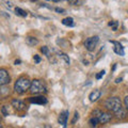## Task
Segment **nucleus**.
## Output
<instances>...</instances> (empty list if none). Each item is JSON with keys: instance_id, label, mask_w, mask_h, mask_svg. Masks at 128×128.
<instances>
[{"instance_id": "1", "label": "nucleus", "mask_w": 128, "mask_h": 128, "mask_svg": "<svg viewBox=\"0 0 128 128\" xmlns=\"http://www.w3.org/2000/svg\"><path fill=\"white\" fill-rule=\"evenodd\" d=\"M30 86H31L30 80L28 78H26V77H22L15 82L14 89L18 94H24L27 90L30 89Z\"/></svg>"}, {"instance_id": "2", "label": "nucleus", "mask_w": 128, "mask_h": 128, "mask_svg": "<svg viewBox=\"0 0 128 128\" xmlns=\"http://www.w3.org/2000/svg\"><path fill=\"white\" fill-rule=\"evenodd\" d=\"M105 106L107 109L111 110L112 112H116L120 109H122V102L120 100L118 97H111V98H108L107 100L105 102Z\"/></svg>"}, {"instance_id": "3", "label": "nucleus", "mask_w": 128, "mask_h": 128, "mask_svg": "<svg viewBox=\"0 0 128 128\" xmlns=\"http://www.w3.org/2000/svg\"><path fill=\"white\" fill-rule=\"evenodd\" d=\"M44 91H46V88L41 80H38V79L32 80L31 86H30V92L32 94H40Z\"/></svg>"}, {"instance_id": "4", "label": "nucleus", "mask_w": 128, "mask_h": 128, "mask_svg": "<svg viewBox=\"0 0 128 128\" xmlns=\"http://www.w3.org/2000/svg\"><path fill=\"white\" fill-rule=\"evenodd\" d=\"M98 42H99V38L98 36H91V38L86 40L84 46L89 51H93L95 49V47L97 46Z\"/></svg>"}, {"instance_id": "5", "label": "nucleus", "mask_w": 128, "mask_h": 128, "mask_svg": "<svg viewBox=\"0 0 128 128\" xmlns=\"http://www.w3.org/2000/svg\"><path fill=\"white\" fill-rule=\"evenodd\" d=\"M10 82V76L6 70H0V86H6Z\"/></svg>"}, {"instance_id": "6", "label": "nucleus", "mask_w": 128, "mask_h": 128, "mask_svg": "<svg viewBox=\"0 0 128 128\" xmlns=\"http://www.w3.org/2000/svg\"><path fill=\"white\" fill-rule=\"evenodd\" d=\"M67 118H68V111L64 110L61 112V114H60V116H59V123L61 124L63 127H65L67 124Z\"/></svg>"}, {"instance_id": "7", "label": "nucleus", "mask_w": 128, "mask_h": 128, "mask_svg": "<svg viewBox=\"0 0 128 128\" xmlns=\"http://www.w3.org/2000/svg\"><path fill=\"white\" fill-rule=\"evenodd\" d=\"M110 43L114 45L113 50H114L115 54H120V56H124V54H125V51H124V47H123L118 42H113V41H112V42H110Z\"/></svg>"}, {"instance_id": "8", "label": "nucleus", "mask_w": 128, "mask_h": 128, "mask_svg": "<svg viewBox=\"0 0 128 128\" xmlns=\"http://www.w3.org/2000/svg\"><path fill=\"white\" fill-rule=\"evenodd\" d=\"M98 121L100 124H106L108 122H110L111 121V114L109 113H105V112H100V114L98 115Z\"/></svg>"}, {"instance_id": "9", "label": "nucleus", "mask_w": 128, "mask_h": 128, "mask_svg": "<svg viewBox=\"0 0 128 128\" xmlns=\"http://www.w3.org/2000/svg\"><path fill=\"white\" fill-rule=\"evenodd\" d=\"M12 106H13L15 109H17V110H25L26 109V105L24 104L20 100H18V99H14L13 102H12Z\"/></svg>"}, {"instance_id": "10", "label": "nucleus", "mask_w": 128, "mask_h": 128, "mask_svg": "<svg viewBox=\"0 0 128 128\" xmlns=\"http://www.w3.org/2000/svg\"><path fill=\"white\" fill-rule=\"evenodd\" d=\"M100 95H102V92H100V91H99V90H94V91L90 94L89 98H90L91 102H96L99 97H100Z\"/></svg>"}, {"instance_id": "11", "label": "nucleus", "mask_w": 128, "mask_h": 128, "mask_svg": "<svg viewBox=\"0 0 128 128\" xmlns=\"http://www.w3.org/2000/svg\"><path fill=\"white\" fill-rule=\"evenodd\" d=\"M30 102H34V104H41V105H43V104L47 102V99L45 97H43V96H38V97H31Z\"/></svg>"}, {"instance_id": "12", "label": "nucleus", "mask_w": 128, "mask_h": 128, "mask_svg": "<svg viewBox=\"0 0 128 128\" xmlns=\"http://www.w3.org/2000/svg\"><path fill=\"white\" fill-rule=\"evenodd\" d=\"M26 43L30 46H34V45H38V40H36L33 36H27L26 38Z\"/></svg>"}, {"instance_id": "13", "label": "nucleus", "mask_w": 128, "mask_h": 128, "mask_svg": "<svg viewBox=\"0 0 128 128\" xmlns=\"http://www.w3.org/2000/svg\"><path fill=\"white\" fill-rule=\"evenodd\" d=\"M62 24L64 26H68V27H74L75 26V22H74V19L72 17H66L62 20Z\"/></svg>"}, {"instance_id": "14", "label": "nucleus", "mask_w": 128, "mask_h": 128, "mask_svg": "<svg viewBox=\"0 0 128 128\" xmlns=\"http://www.w3.org/2000/svg\"><path fill=\"white\" fill-rule=\"evenodd\" d=\"M58 57H59L60 59H62L63 62L65 63V64H67V65L70 64V58H68V56H67V54H62V52H59V54H58Z\"/></svg>"}, {"instance_id": "15", "label": "nucleus", "mask_w": 128, "mask_h": 128, "mask_svg": "<svg viewBox=\"0 0 128 128\" xmlns=\"http://www.w3.org/2000/svg\"><path fill=\"white\" fill-rule=\"evenodd\" d=\"M15 12H16V15L22 16V17H26L27 16V12L20 9V8H15Z\"/></svg>"}, {"instance_id": "16", "label": "nucleus", "mask_w": 128, "mask_h": 128, "mask_svg": "<svg viewBox=\"0 0 128 128\" xmlns=\"http://www.w3.org/2000/svg\"><path fill=\"white\" fill-rule=\"evenodd\" d=\"M89 123H90V125L91 126H97V124L99 123V121H98V118L97 116H93V118H92L91 120H90V121H89Z\"/></svg>"}, {"instance_id": "17", "label": "nucleus", "mask_w": 128, "mask_h": 128, "mask_svg": "<svg viewBox=\"0 0 128 128\" xmlns=\"http://www.w3.org/2000/svg\"><path fill=\"white\" fill-rule=\"evenodd\" d=\"M41 51L46 56V57H48V58L50 57V56H49V54H49V49H48L47 46H43V47L41 48Z\"/></svg>"}, {"instance_id": "18", "label": "nucleus", "mask_w": 128, "mask_h": 128, "mask_svg": "<svg viewBox=\"0 0 128 128\" xmlns=\"http://www.w3.org/2000/svg\"><path fill=\"white\" fill-rule=\"evenodd\" d=\"M109 26L112 27L113 31H116L118 30V22H109Z\"/></svg>"}, {"instance_id": "19", "label": "nucleus", "mask_w": 128, "mask_h": 128, "mask_svg": "<svg viewBox=\"0 0 128 128\" xmlns=\"http://www.w3.org/2000/svg\"><path fill=\"white\" fill-rule=\"evenodd\" d=\"M6 108H8V106H3L2 107V113H3V115H6V116H8V115H9V113H10V111H8L6 110Z\"/></svg>"}, {"instance_id": "20", "label": "nucleus", "mask_w": 128, "mask_h": 128, "mask_svg": "<svg viewBox=\"0 0 128 128\" xmlns=\"http://www.w3.org/2000/svg\"><path fill=\"white\" fill-rule=\"evenodd\" d=\"M104 75H105V70H102V72H100V73H99V74H97V75H96V79H100V78L102 77Z\"/></svg>"}, {"instance_id": "21", "label": "nucleus", "mask_w": 128, "mask_h": 128, "mask_svg": "<svg viewBox=\"0 0 128 128\" xmlns=\"http://www.w3.org/2000/svg\"><path fill=\"white\" fill-rule=\"evenodd\" d=\"M33 59H34L35 63H40V62H41V58H40V56H38V54H35L33 57Z\"/></svg>"}, {"instance_id": "22", "label": "nucleus", "mask_w": 128, "mask_h": 128, "mask_svg": "<svg viewBox=\"0 0 128 128\" xmlns=\"http://www.w3.org/2000/svg\"><path fill=\"white\" fill-rule=\"evenodd\" d=\"M78 118H79V114H78V112L76 111V112H75V118H74V120H73V121H72V123H73V124H75V122L77 121Z\"/></svg>"}, {"instance_id": "23", "label": "nucleus", "mask_w": 128, "mask_h": 128, "mask_svg": "<svg viewBox=\"0 0 128 128\" xmlns=\"http://www.w3.org/2000/svg\"><path fill=\"white\" fill-rule=\"evenodd\" d=\"M124 104H125V107H126V109L128 110V96H126V97L124 98Z\"/></svg>"}, {"instance_id": "24", "label": "nucleus", "mask_w": 128, "mask_h": 128, "mask_svg": "<svg viewBox=\"0 0 128 128\" xmlns=\"http://www.w3.org/2000/svg\"><path fill=\"white\" fill-rule=\"evenodd\" d=\"M56 11H57L58 13H61V14H63L64 12H65V10H64V9H60V8H56Z\"/></svg>"}, {"instance_id": "25", "label": "nucleus", "mask_w": 128, "mask_h": 128, "mask_svg": "<svg viewBox=\"0 0 128 128\" xmlns=\"http://www.w3.org/2000/svg\"><path fill=\"white\" fill-rule=\"evenodd\" d=\"M121 81H122V78H116L115 79V83H120Z\"/></svg>"}, {"instance_id": "26", "label": "nucleus", "mask_w": 128, "mask_h": 128, "mask_svg": "<svg viewBox=\"0 0 128 128\" xmlns=\"http://www.w3.org/2000/svg\"><path fill=\"white\" fill-rule=\"evenodd\" d=\"M19 63H20V60H16V61H15V64H16V65H17V64H19Z\"/></svg>"}, {"instance_id": "27", "label": "nucleus", "mask_w": 128, "mask_h": 128, "mask_svg": "<svg viewBox=\"0 0 128 128\" xmlns=\"http://www.w3.org/2000/svg\"><path fill=\"white\" fill-rule=\"evenodd\" d=\"M51 1H54V2H59V1H63V0H51Z\"/></svg>"}, {"instance_id": "28", "label": "nucleus", "mask_w": 128, "mask_h": 128, "mask_svg": "<svg viewBox=\"0 0 128 128\" xmlns=\"http://www.w3.org/2000/svg\"><path fill=\"white\" fill-rule=\"evenodd\" d=\"M0 122H1V118H0Z\"/></svg>"}]
</instances>
